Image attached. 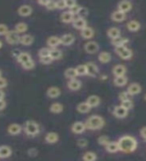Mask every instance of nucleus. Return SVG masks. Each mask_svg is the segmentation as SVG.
<instances>
[{
  "label": "nucleus",
  "mask_w": 146,
  "mask_h": 161,
  "mask_svg": "<svg viewBox=\"0 0 146 161\" xmlns=\"http://www.w3.org/2000/svg\"><path fill=\"white\" fill-rule=\"evenodd\" d=\"M140 136H141V138L146 141V126H144V127H142L141 129H140Z\"/></svg>",
  "instance_id": "4d7b16f0"
},
{
  "label": "nucleus",
  "mask_w": 146,
  "mask_h": 161,
  "mask_svg": "<svg viewBox=\"0 0 146 161\" xmlns=\"http://www.w3.org/2000/svg\"><path fill=\"white\" fill-rule=\"evenodd\" d=\"M75 42V36L71 33H66L63 34L61 37H60V42L61 44L65 45V47H69V45L73 44Z\"/></svg>",
  "instance_id": "a211bd4d"
},
{
  "label": "nucleus",
  "mask_w": 146,
  "mask_h": 161,
  "mask_svg": "<svg viewBox=\"0 0 146 161\" xmlns=\"http://www.w3.org/2000/svg\"><path fill=\"white\" fill-rule=\"evenodd\" d=\"M75 19V14H73L70 10H66L61 13L60 15V20L63 22V23H72Z\"/></svg>",
  "instance_id": "f3484780"
},
{
  "label": "nucleus",
  "mask_w": 146,
  "mask_h": 161,
  "mask_svg": "<svg viewBox=\"0 0 146 161\" xmlns=\"http://www.w3.org/2000/svg\"><path fill=\"white\" fill-rule=\"evenodd\" d=\"M113 115L118 119H124L127 117L128 111L125 110L121 106H117V107H115L113 110Z\"/></svg>",
  "instance_id": "412c9836"
},
{
  "label": "nucleus",
  "mask_w": 146,
  "mask_h": 161,
  "mask_svg": "<svg viewBox=\"0 0 146 161\" xmlns=\"http://www.w3.org/2000/svg\"><path fill=\"white\" fill-rule=\"evenodd\" d=\"M85 102H86L90 106V108L92 109V108L98 107V106L100 105V102H101V100H100V98L97 95H90Z\"/></svg>",
  "instance_id": "aec40b11"
},
{
  "label": "nucleus",
  "mask_w": 146,
  "mask_h": 161,
  "mask_svg": "<svg viewBox=\"0 0 146 161\" xmlns=\"http://www.w3.org/2000/svg\"><path fill=\"white\" fill-rule=\"evenodd\" d=\"M144 100L146 101V94H145V96H144Z\"/></svg>",
  "instance_id": "69168bd1"
},
{
  "label": "nucleus",
  "mask_w": 146,
  "mask_h": 161,
  "mask_svg": "<svg viewBox=\"0 0 146 161\" xmlns=\"http://www.w3.org/2000/svg\"><path fill=\"white\" fill-rule=\"evenodd\" d=\"M20 53H21V52H19V50H13V52H12V55H13L15 58H16L18 55H19Z\"/></svg>",
  "instance_id": "052dcab7"
},
{
  "label": "nucleus",
  "mask_w": 146,
  "mask_h": 161,
  "mask_svg": "<svg viewBox=\"0 0 146 161\" xmlns=\"http://www.w3.org/2000/svg\"><path fill=\"white\" fill-rule=\"evenodd\" d=\"M0 100H5V93L3 90H0Z\"/></svg>",
  "instance_id": "680f3d73"
},
{
  "label": "nucleus",
  "mask_w": 146,
  "mask_h": 161,
  "mask_svg": "<svg viewBox=\"0 0 146 161\" xmlns=\"http://www.w3.org/2000/svg\"><path fill=\"white\" fill-rule=\"evenodd\" d=\"M67 87L70 91L72 92H77L82 87V83L81 80L78 79H73V80H69L67 83Z\"/></svg>",
  "instance_id": "2eb2a0df"
},
{
  "label": "nucleus",
  "mask_w": 146,
  "mask_h": 161,
  "mask_svg": "<svg viewBox=\"0 0 146 161\" xmlns=\"http://www.w3.org/2000/svg\"><path fill=\"white\" fill-rule=\"evenodd\" d=\"M127 73V68L124 64H116L112 69V74L114 77H122Z\"/></svg>",
  "instance_id": "4468645a"
},
{
  "label": "nucleus",
  "mask_w": 146,
  "mask_h": 161,
  "mask_svg": "<svg viewBox=\"0 0 146 161\" xmlns=\"http://www.w3.org/2000/svg\"><path fill=\"white\" fill-rule=\"evenodd\" d=\"M107 36L110 38V39H115L117 37H120L121 36V30H120L118 27H110L108 30H107Z\"/></svg>",
  "instance_id": "c85d7f7f"
},
{
  "label": "nucleus",
  "mask_w": 146,
  "mask_h": 161,
  "mask_svg": "<svg viewBox=\"0 0 146 161\" xmlns=\"http://www.w3.org/2000/svg\"><path fill=\"white\" fill-rule=\"evenodd\" d=\"M84 50L88 54H94V53H98L99 44L96 42H94V40H89V42H85V44H84Z\"/></svg>",
  "instance_id": "0eeeda50"
},
{
  "label": "nucleus",
  "mask_w": 146,
  "mask_h": 161,
  "mask_svg": "<svg viewBox=\"0 0 146 161\" xmlns=\"http://www.w3.org/2000/svg\"><path fill=\"white\" fill-rule=\"evenodd\" d=\"M47 1H48V0H43V1H42V0H38V1H37V3L39 4V5H41V6H46V4H47Z\"/></svg>",
  "instance_id": "bf43d9fd"
},
{
  "label": "nucleus",
  "mask_w": 146,
  "mask_h": 161,
  "mask_svg": "<svg viewBox=\"0 0 146 161\" xmlns=\"http://www.w3.org/2000/svg\"><path fill=\"white\" fill-rule=\"evenodd\" d=\"M111 59H112V55L108 52H101L98 55V60L103 64L110 63L111 62Z\"/></svg>",
  "instance_id": "7c9ffc66"
},
{
  "label": "nucleus",
  "mask_w": 146,
  "mask_h": 161,
  "mask_svg": "<svg viewBox=\"0 0 146 161\" xmlns=\"http://www.w3.org/2000/svg\"><path fill=\"white\" fill-rule=\"evenodd\" d=\"M46 43H47L49 48H56L59 44H61V42H60V37L56 36V35H52V36H49L47 38Z\"/></svg>",
  "instance_id": "a878e982"
},
{
  "label": "nucleus",
  "mask_w": 146,
  "mask_h": 161,
  "mask_svg": "<svg viewBox=\"0 0 146 161\" xmlns=\"http://www.w3.org/2000/svg\"><path fill=\"white\" fill-rule=\"evenodd\" d=\"M4 37H5V42L10 45L18 44L20 40V35L17 32H15L14 30H9Z\"/></svg>",
  "instance_id": "39448f33"
},
{
  "label": "nucleus",
  "mask_w": 146,
  "mask_h": 161,
  "mask_svg": "<svg viewBox=\"0 0 146 161\" xmlns=\"http://www.w3.org/2000/svg\"><path fill=\"white\" fill-rule=\"evenodd\" d=\"M1 77H2V70L0 69V78H1Z\"/></svg>",
  "instance_id": "0e129e2a"
},
{
  "label": "nucleus",
  "mask_w": 146,
  "mask_h": 161,
  "mask_svg": "<svg viewBox=\"0 0 146 161\" xmlns=\"http://www.w3.org/2000/svg\"><path fill=\"white\" fill-rule=\"evenodd\" d=\"M87 145H88V141L86 139L81 138L77 140V146L79 148H85V147H87Z\"/></svg>",
  "instance_id": "09e8293b"
},
{
  "label": "nucleus",
  "mask_w": 146,
  "mask_h": 161,
  "mask_svg": "<svg viewBox=\"0 0 146 161\" xmlns=\"http://www.w3.org/2000/svg\"><path fill=\"white\" fill-rule=\"evenodd\" d=\"M45 8L48 9V10H55L56 9V1H52V0H48L47 4Z\"/></svg>",
  "instance_id": "3c124183"
},
{
  "label": "nucleus",
  "mask_w": 146,
  "mask_h": 161,
  "mask_svg": "<svg viewBox=\"0 0 146 161\" xmlns=\"http://www.w3.org/2000/svg\"><path fill=\"white\" fill-rule=\"evenodd\" d=\"M49 52H50L49 47H42V48H40L39 52H38V57L39 58L49 57Z\"/></svg>",
  "instance_id": "a18cd8bd"
},
{
  "label": "nucleus",
  "mask_w": 146,
  "mask_h": 161,
  "mask_svg": "<svg viewBox=\"0 0 146 161\" xmlns=\"http://www.w3.org/2000/svg\"><path fill=\"white\" fill-rule=\"evenodd\" d=\"M61 95V90H60L56 86H52L49 87L46 91V96L49 99H56Z\"/></svg>",
  "instance_id": "dca6fc26"
},
{
  "label": "nucleus",
  "mask_w": 146,
  "mask_h": 161,
  "mask_svg": "<svg viewBox=\"0 0 146 161\" xmlns=\"http://www.w3.org/2000/svg\"><path fill=\"white\" fill-rule=\"evenodd\" d=\"M39 62L42 64H50L53 60L50 57H44V58H39Z\"/></svg>",
  "instance_id": "603ef678"
},
{
  "label": "nucleus",
  "mask_w": 146,
  "mask_h": 161,
  "mask_svg": "<svg viewBox=\"0 0 146 161\" xmlns=\"http://www.w3.org/2000/svg\"><path fill=\"white\" fill-rule=\"evenodd\" d=\"M76 74L78 77H83V75H87V70H86V67H85V64H79L77 65L76 68Z\"/></svg>",
  "instance_id": "ea45409f"
},
{
  "label": "nucleus",
  "mask_w": 146,
  "mask_h": 161,
  "mask_svg": "<svg viewBox=\"0 0 146 161\" xmlns=\"http://www.w3.org/2000/svg\"><path fill=\"white\" fill-rule=\"evenodd\" d=\"M88 14H89V10H88L87 7H84V6H80L79 7V10L77 12V15L79 17L85 18L86 16H88Z\"/></svg>",
  "instance_id": "79ce46f5"
},
{
  "label": "nucleus",
  "mask_w": 146,
  "mask_h": 161,
  "mask_svg": "<svg viewBox=\"0 0 146 161\" xmlns=\"http://www.w3.org/2000/svg\"><path fill=\"white\" fill-rule=\"evenodd\" d=\"M32 59V57L31 54H30L29 53H26V52H21L19 53V55L16 58V60L17 63L20 64H23L25 63H27L28 60Z\"/></svg>",
  "instance_id": "2f4dec72"
},
{
  "label": "nucleus",
  "mask_w": 146,
  "mask_h": 161,
  "mask_svg": "<svg viewBox=\"0 0 146 161\" xmlns=\"http://www.w3.org/2000/svg\"><path fill=\"white\" fill-rule=\"evenodd\" d=\"M85 67H86V70H87V75H90V77H96V75L99 74V69L96 64L94 63L88 62L85 64Z\"/></svg>",
  "instance_id": "9b49d317"
},
{
  "label": "nucleus",
  "mask_w": 146,
  "mask_h": 161,
  "mask_svg": "<svg viewBox=\"0 0 146 161\" xmlns=\"http://www.w3.org/2000/svg\"><path fill=\"white\" fill-rule=\"evenodd\" d=\"M121 107H123L125 110H127V111H129V110H131V109H133V102L131 100H127V101H123V102H121Z\"/></svg>",
  "instance_id": "c03bdc74"
},
{
  "label": "nucleus",
  "mask_w": 146,
  "mask_h": 161,
  "mask_svg": "<svg viewBox=\"0 0 146 161\" xmlns=\"http://www.w3.org/2000/svg\"><path fill=\"white\" fill-rule=\"evenodd\" d=\"M63 110H64V107L61 103H53L51 104V106H50V108H49V111L52 114H60L63 112Z\"/></svg>",
  "instance_id": "f704fd0d"
},
{
  "label": "nucleus",
  "mask_w": 146,
  "mask_h": 161,
  "mask_svg": "<svg viewBox=\"0 0 146 161\" xmlns=\"http://www.w3.org/2000/svg\"><path fill=\"white\" fill-rule=\"evenodd\" d=\"M7 107V102L5 100H0V111H3Z\"/></svg>",
  "instance_id": "13d9d810"
},
{
  "label": "nucleus",
  "mask_w": 146,
  "mask_h": 161,
  "mask_svg": "<svg viewBox=\"0 0 146 161\" xmlns=\"http://www.w3.org/2000/svg\"><path fill=\"white\" fill-rule=\"evenodd\" d=\"M84 124H85L86 129L92 130V131H97V130H100L104 127L105 120L99 115H92L86 119Z\"/></svg>",
  "instance_id": "f03ea898"
},
{
  "label": "nucleus",
  "mask_w": 146,
  "mask_h": 161,
  "mask_svg": "<svg viewBox=\"0 0 146 161\" xmlns=\"http://www.w3.org/2000/svg\"><path fill=\"white\" fill-rule=\"evenodd\" d=\"M115 53H116L118 57L123 60H128L133 57L132 50L127 47H115Z\"/></svg>",
  "instance_id": "20e7f679"
},
{
  "label": "nucleus",
  "mask_w": 146,
  "mask_h": 161,
  "mask_svg": "<svg viewBox=\"0 0 146 161\" xmlns=\"http://www.w3.org/2000/svg\"><path fill=\"white\" fill-rule=\"evenodd\" d=\"M33 13V8L28 4H22L17 8V14L21 17H28Z\"/></svg>",
  "instance_id": "423d86ee"
},
{
  "label": "nucleus",
  "mask_w": 146,
  "mask_h": 161,
  "mask_svg": "<svg viewBox=\"0 0 146 161\" xmlns=\"http://www.w3.org/2000/svg\"><path fill=\"white\" fill-rule=\"evenodd\" d=\"M83 161H96L97 160V154L93 151H87L82 156Z\"/></svg>",
  "instance_id": "58836bf2"
},
{
  "label": "nucleus",
  "mask_w": 146,
  "mask_h": 161,
  "mask_svg": "<svg viewBox=\"0 0 146 161\" xmlns=\"http://www.w3.org/2000/svg\"><path fill=\"white\" fill-rule=\"evenodd\" d=\"M44 140L48 144H55L59 141V135L56 132H48L45 135Z\"/></svg>",
  "instance_id": "5701e85b"
},
{
  "label": "nucleus",
  "mask_w": 146,
  "mask_h": 161,
  "mask_svg": "<svg viewBox=\"0 0 146 161\" xmlns=\"http://www.w3.org/2000/svg\"><path fill=\"white\" fill-rule=\"evenodd\" d=\"M126 27H127V29L129 30V31L136 32L140 28H141V24H140V22L137 21V20H130V21L127 22Z\"/></svg>",
  "instance_id": "c756f323"
},
{
  "label": "nucleus",
  "mask_w": 146,
  "mask_h": 161,
  "mask_svg": "<svg viewBox=\"0 0 146 161\" xmlns=\"http://www.w3.org/2000/svg\"><path fill=\"white\" fill-rule=\"evenodd\" d=\"M141 91H142V88L138 83H131L128 86L126 92L129 94L130 97H133V96L139 95L140 93H141Z\"/></svg>",
  "instance_id": "1a4fd4ad"
},
{
  "label": "nucleus",
  "mask_w": 146,
  "mask_h": 161,
  "mask_svg": "<svg viewBox=\"0 0 146 161\" xmlns=\"http://www.w3.org/2000/svg\"><path fill=\"white\" fill-rule=\"evenodd\" d=\"M119 151L123 153H132L138 147L136 138L132 135H123L117 141Z\"/></svg>",
  "instance_id": "f257e3e1"
},
{
  "label": "nucleus",
  "mask_w": 146,
  "mask_h": 161,
  "mask_svg": "<svg viewBox=\"0 0 146 161\" xmlns=\"http://www.w3.org/2000/svg\"><path fill=\"white\" fill-rule=\"evenodd\" d=\"M56 9H59V10L66 9V5H65V0H59V1H56Z\"/></svg>",
  "instance_id": "864d4df0"
},
{
  "label": "nucleus",
  "mask_w": 146,
  "mask_h": 161,
  "mask_svg": "<svg viewBox=\"0 0 146 161\" xmlns=\"http://www.w3.org/2000/svg\"><path fill=\"white\" fill-rule=\"evenodd\" d=\"M35 65H36V64H35V62H34L33 58H32V59L28 60L27 63H25V64H21V67H22V69H24L25 70H31V69H33L35 68Z\"/></svg>",
  "instance_id": "a19ab883"
},
{
  "label": "nucleus",
  "mask_w": 146,
  "mask_h": 161,
  "mask_svg": "<svg viewBox=\"0 0 146 161\" xmlns=\"http://www.w3.org/2000/svg\"><path fill=\"white\" fill-rule=\"evenodd\" d=\"M105 150L107 151L108 153H116L119 151V147L117 142L115 141H110L109 143H107V145L105 146Z\"/></svg>",
  "instance_id": "72a5a7b5"
},
{
  "label": "nucleus",
  "mask_w": 146,
  "mask_h": 161,
  "mask_svg": "<svg viewBox=\"0 0 146 161\" xmlns=\"http://www.w3.org/2000/svg\"><path fill=\"white\" fill-rule=\"evenodd\" d=\"M2 47H3V42H2V40L0 39V49L2 48Z\"/></svg>",
  "instance_id": "e2e57ef3"
},
{
  "label": "nucleus",
  "mask_w": 146,
  "mask_h": 161,
  "mask_svg": "<svg viewBox=\"0 0 146 161\" xmlns=\"http://www.w3.org/2000/svg\"><path fill=\"white\" fill-rule=\"evenodd\" d=\"M132 7H133V5L131 1H128V0H122V1L118 2L117 4V10H119V11H121L125 14L129 12L130 10L132 9Z\"/></svg>",
  "instance_id": "9d476101"
},
{
  "label": "nucleus",
  "mask_w": 146,
  "mask_h": 161,
  "mask_svg": "<svg viewBox=\"0 0 146 161\" xmlns=\"http://www.w3.org/2000/svg\"><path fill=\"white\" fill-rule=\"evenodd\" d=\"M86 127H85V124L82 122H75L71 126V132L75 135H80L85 132Z\"/></svg>",
  "instance_id": "ddd939ff"
},
{
  "label": "nucleus",
  "mask_w": 146,
  "mask_h": 161,
  "mask_svg": "<svg viewBox=\"0 0 146 161\" xmlns=\"http://www.w3.org/2000/svg\"><path fill=\"white\" fill-rule=\"evenodd\" d=\"M110 17H111L112 21H114V22H122L126 19V14L119 11V10H115V11H113L111 13Z\"/></svg>",
  "instance_id": "4be33fe9"
},
{
  "label": "nucleus",
  "mask_w": 146,
  "mask_h": 161,
  "mask_svg": "<svg viewBox=\"0 0 146 161\" xmlns=\"http://www.w3.org/2000/svg\"><path fill=\"white\" fill-rule=\"evenodd\" d=\"M128 83V78L126 75H122V77H114L113 80V84L116 86V87H124L125 85Z\"/></svg>",
  "instance_id": "473e14b6"
},
{
  "label": "nucleus",
  "mask_w": 146,
  "mask_h": 161,
  "mask_svg": "<svg viewBox=\"0 0 146 161\" xmlns=\"http://www.w3.org/2000/svg\"><path fill=\"white\" fill-rule=\"evenodd\" d=\"M23 131L27 136L30 137H35L40 133V127L37 122H35L33 120H28L25 122L23 126Z\"/></svg>",
  "instance_id": "7ed1b4c3"
},
{
  "label": "nucleus",
  "mask_w": 146,
  "mask_h": 161,
  "mask_svg": "<svg viewBox=\"0 0 146 161\" xmlns=\"http://www.w3.org/2000/svg\"><path fill=\"white\" fill-rule=\"evenodd\" d=\"M118 99L123 102V101H127V100H130V96L129 94L125 91V92H120L119 95H118Z\"/></svg>",
  "instance_id": "de8ad7c7"
},
{
  "label": "nucleus",
  "mask_w": 146,
  "mask_h": 161,
  "mask_svg": "<svg viewBox=\"0 0 146 161\" xmlns=\"http://www.w3.org/2000/svg\"><path fill=\"white\" fill-rule=\"evenodd\" d=\"M8 86V80L7 79H5L4 77L0 78V90H3L5 89Z\"/></svg>",
  "instance_id": "6e6d98bb"
},
{
  "label": "nucleus",
  "mask_w": 146,
  "mask_h": 161,
  "mask_svg": "<svg viewBox=\"0 0 146 161\" xmlns=\"http://www.w3.org/2000/svg\"><path fill=\"white\" fill-rule=\"evenodd\" d=\"M34 42V36L29 33H25L20 35V40H19V43L23 45V47H29Z\"/></svg>",
  "instance_id": "f8f14e48"
},
{
  "label": "nucleus",
  "mask_w": 146,
  "mask_h": 161,
  "mask_svg": "<svg viewBox=\"0 0 146 161\" xmlns=\"http://www.w3.org/2000/svg\"><path fill=\"white\" fill-rule=\"evenodd\" d=\"M129 42V39L126 37H117L115 39L111 40V44L113 45L114 47H126V44Z\"/></svg>",
  "instance_id": "cd10ccee"
},
{
  "label": "nucleus",
  "mask_w": 146,
  "mask_h": 161,
  "mask_svg": "<svg viewBox=\"0 0 146 161\" xmlns=\"http://www.w3.org/2000/svg\"><path fill=\"white\" fill-rule=\"evenodd\" d=\"M72 26L75 29H78L81 31L82 29H84L87 26V21L85 18H81V17H77L74 19V21L72 22Z\"/></svg>",
  "instance_id": "6ab92c4d"
},
{
  "label": "nucleus",
  "mask_w": 146,
  "mask_h": 161,
  "mask_svg": "<svg viewBox=\"0 0 146 161\" xmlns=\"http://www.w3.org/2000/svg\"><path fill=\"white\" fill-rule=\"evenodd\" d=\"M80 35H81V37L84 38V39H91L94 37L95 35V31L92 27L90 26H86L84 29H82L81 31H80Z\"/></svg>",
  "instance_id": "b1692460"
},
{
  "label": "nucleus",
  "mask_w": 146,
  "mask_h": 161,
  "mask_svg": "<svg viewBox=\"0 0 146 161\" xmlns=\"http://www.w3.org/2000/svg\"><path fill=\"white\" fill-rule=\"evenodd\" d=\"M49 57L52 58V60H57L62 58V52L58 48H50Z\"/></svg>",
  "instance_id": "4c0bfd02"
},
{
  "label": "nucleus",
  "mask_w": 146,
  "mask_h": 161,
  "mask_svg": "<svg viewBox=\"0 0 146 161\" xmlns=\"http://www.w3.org/2000/svg\"><path fill=\"white\" fill-rule=\"evenodd\" d=\"M65 5H66V8L69 10H71L77 5V2L74 1V0H65Z\"/></svg>",
  "instance_id": "8fccbe9b"
},
{
  "label": "nucleus",
  "mask_w": 146,
  "mask_h": 161,
  "mask_svg": "<svg viewBox=\"0 0 146 161\" xmlns=\"http://www.w3.org/2000/svg\"><path fill=\"white\" fill-rule=\"evenodd\" d=\"M97 142L101 145V146H106L107 145V143H109L110 142V140H109V137L108 136H106V135H102V136H100V137L97 139Z\"/></svg>",
  "instance_id": "37998d69"
},
{
  "label": "nucleus",
  "mask_w": 146,
  "mask_h": 161,
  "mask_svg": "<svg viewBox=\"0 0 146 161\" xmlns=\"http://www.w3.org/2000/svg\"><path fill=\"white\" fill-rule=\"evenodd\" d=\"M12 155V148L8 145L0 146V158H9Z\"/></svg>",
  "instance_id": "393cba45"
},
{
  "label": "nucleus",
  "mask_w": 146,
  "mask_h": 161,
  "mask_svg": "<svg viewBox=\"0 0 146 161\" xmlns=\"http://www.w3.org/2000/svg\"><path fill=\"white\" fill-rule=\"evenodd\" d=\"M14 31L15 32H17L19 35L20 34H25V32L28 30V25L26 22H17L16 24H15V26H14Z\"/></svg>",
  "instance_id": "bb28decb"
},
{
  "label": "nucleus",
  "mask_w": 146,
  "mask_h": 161,
  "mask_svg": "<svg viewBox=\"0 0 146 161\" xmlns=\"http://www.w3.org/2000/svg\"><path fill=\"white\" fill-rule=\"evenodd\" d=\"M23 131V127L18 123H12L7 127V133L11 136L19 135Z\"/></svg>",
  "instance_id": "6e6552de"
},
{
  "label": "nucleus",
  "mask_w": 146,
  "mask_h": 161,
  "mask_svg": "<svg viewBox=\"0 0 146 161\" xmlns=\"http://www.w3.org/2000/svg\"><path fill=\"white\" fill-rule=\"evenodd\" d=\"M76 110L80 114H86L91 110V108H90V106L86 102H81L76 106Z\"/></svg>",
  "instance_id": "c9c22d12"
},
{
  "label": "nucleus",
  "mask_w": 146,
  "mask_h": 161,
  "mask_svg": "<svg viewBox=\"0 0 146 161\" xmlns=\"http://www.w3.org/2000/svg\"><path fill=\"white\" fill-rule=\"evenodd\" d=\"M9 31L8 26L5 23H0V36H5Z\"/></svg>",
  "instance_id": "49530a36"
},
{
  "label": "nucleus",
  "mask_w": 146,
  "mask_h": 161,
  "mask_svg": "<svg viewBox=\"0 0 146 161\" xmlns=\"http://www.w3.org/2000/svg\"><path fill=\"white\" fill-rule=\"evenodd\" d=\"M64 77L68 79V80H73V79H77V74H76V69L75 68H68L64 70Z\"/></svg>",
  "instance_id": "e433bc0d"
},
{
  "label": "nucleus",
  "mask_w": 146,
  "mask_h": 161,
  "mask_svg": "<svg viewBox=\"0 0 146 161\" xmlns=\"http://www.w3.org/2000/svg\"><path fill=\"white\" fill-rule=\"evenodd\" d=\"M27 154L30 157H36L38 155V150L36 148H29L27 150Z\"/></svg>",
  "instance_id": "5fc2aeb1"
}]
</instances>
